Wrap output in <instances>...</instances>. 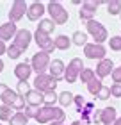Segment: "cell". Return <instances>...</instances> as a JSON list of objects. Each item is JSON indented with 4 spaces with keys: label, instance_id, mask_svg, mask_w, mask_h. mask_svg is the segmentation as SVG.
Wrapping results in <instances>:
<instances>
[{
    "label": "cell",
    "instance_id": "obj_1",
    "mask_svg": "<svg viewBox=\"0 0 121 125\" xmlns=\"http://www.w3.org/2000/svg\"><path fill=\"white\" fill-rule=\"evenodd\" d=\"M47 13L50 14V20L55 25H64L70 20V13L62 7L61 2H48L47 4Z\"/></svg>",
    "mask_w": 121,
    "mask_h": 125
},
{
    "label": "cell",
    "instance_id": "obj_2",
    "mask_svg": "<svg viewBox=\"0 0 121 125\" xmlns=\"http://www.w3.org/2000/svg\"><path fill=\"white\" fill-rule=\"evenodd\" d=\"M85 29H87V34H91V38L94 39L96 45H103V41L109 39V32L105 29V25L100 23L98 20H91L85 23Z\"/></svg>",
    "mask_w": 121,
    "mask_h": 125
},
{
    "label": "cell",
    "instance_id": "obj_3",
    "mask_svg": "<svg viewBox=\"0 0 121 125\" xmlns=\"http://www.w3.org/2000/svg\"><path fill=\"white\" fill-rule=\"evenodd\" d=\"M50 54L47 52H43V50H39L37 54H34L32 55V59H30V66H32V72H36L37 75H41V73H47L48 70V66H50Z\"/></svg>",
    "mask_w": 121,
    "mask_h": 125
},
{
    "label": "cell",
    "instance_id": "obj_4",
    "mask_svg": "<svg viewBox=\"0 0 121 125\" xmlns=\"http://www.w3.org/2000/svg\"><path fill=\"white\" fill-rule=\"evenodd\" d=\"M57 79H54L50 73H41V75H36L34 79V89L41 93H47V91H55L57 88Z\"/></svg>",
    "mask_w": 121,
    "mask_h": 125
},
{
    "label": "cell",
    "instance_id": "obj_5",
    "mask_svg": "<svg viewBox=\"0 0 121 125\" xmlns=\"http://www.w3.org/2000/svg\"><path fill=\"white\" fill-rule=\"evenodd\" d=\"M84 68H85V66H84L82 59H80V57H73L70 62H68V66H66L64 81H66V82H70V84L77 82V81H78V77H80V72H82Z\"/></svg>",
    "mask_w": 121,
    "mask_h": 125
},
{
    "label": "cell",
    "instance_id": "obj_6",
    "mask_svg": "<svg viewBox=\"0 0 121 125\" xmlns=\"http://www.w3.org/2000/svg\"><path fill=\"white\" fill-rule=\"evenodd\" d=\"M100 4L102 2H94V0H87V2H84L82 7H80V11H78L80 20H84L85 23L91 21V20H94L96 11H98V7H100Z\"/></svg>",
    "mask_w": 121,
    "mask_h": 125
},
{
    "label": "cell",
    "instance_id": "obj_7",
    "mask_svg": "<svg viewBox=\"0 0 121 125\" xmlns=\"http://www.w3.org/2000/svg\"><path fill=\"white\" fill-rule=\"evenodd\" d=\"M34 41L37 43V47L43 50V52H47V54H52L55 50V45H54V39H52L48 34H45L41 31H37L34 32Z\"/></svg>",
    "mask_w": 121,
    "mask_h": 125
},
{
    "label": "cell",
    "instance_id": "obj_8",
    "mask_svg": "<svg viewBox=\"0 0 121 125\" xmlns=\"http://www.w3.org/2000/svg\"><path fill=\"white\" fill-rule=\"evenodd\" d=\"M27 9H28V5L23 2V0H14L13 5H11V11H9V21L18 23V21L27 14Z\"/></svg>",
    "mask_w": 121,
    "mask_h": 125
},
{
    "label": "cell",
    "instance_id": "obj_9",
    "mask_svg": "<svg viewBox=\"0 0 121 125\" xmlns=\"http://www.w3.org/2000/svg\"><path fill=\"white\" fill-rule=\"evenodd\" d=\"M84 54H85V57H87V59H98V61H102V59H105L107 48L103 47V45H96L93 41V43H87L84 47Z\"/></svg>",
    "mask_w": 121,
    "mask_h": 125
},
{
    "label": "cell",
    "instance_id": "obj_10",
    "mask_svg": "<svg viewBox=\"0 0 121 125\" xmlns=\"http://www.w3.org/2000/svg\"><path fill=\"white\" fill-rule=\"evenodd\" d=\"M32 38H34V34L28 31V29H18V32H16V36H14V45L16 47H20L21 50H25L28 48V45H30V41H32Z\"/></svg>",
    "mask_w": 121,
    "mask_h": 125
},
{
    "label": "cell",
    "instance_id": "obj_11",
    "mask_svg": "<svg viewBox=\"0 0 121 125\" xmlns=\"http://www.w3.org/2000/svg\"><path fill=\"white\" fill-rule=\"evenodd\" d=\"M54 107H48V105H41L39 107V109L36 111V116H34L36 123L37 125H45V123H52L54 122Z\"/></svg>",
    "mask_w": 121,
    "mask_h": 125
},
{
    "label": "cell",
    "instance_id": "obj_12",
    "mask_svg": "<svg viewBox=\"0 0 121 125\" xmlns=\"http://www.w3.org/2000/svg\"><path fill=\"white\" fill-rule=\"evenodd\" d=\"M47 13V5L41 4V2H32L28 4V9H27V18L30 21H37V20H43V14Z\"/></svg>",
    "mask_w": 121,
    "mask_h": 125
},
{
    "label": "cell",
    "instance_id": "obj_13",
    "mask_svg": "<svg viewBox=\"0 0 121 125\" xmlns=\"http://www.w3.org/2000/svg\"><path fill=\"white\" fill-rule=\"evenodd\" d=\"M112 70H114V62H112V59H102V61H98V64H96V70H94V73H96V77L100 79H105V77H109L112 73Z\"/></svg>",
    "mask_w": 121,
    "mask_h": 125
},
{
    "label": "cell",
    "instance_id": "obj_14",
    "mask_svg": "<svg viewBox=\"0 0 121 125\" xmlns=\"http://www.w3.org/2000/svg\"><path fill=\"white\" fill-rule=\"evenodd\" d=\"M32 75V66H30V62H18L14 68V77L18 79V82H27L28 79H30Z\"/></svg>",
    "mask_w": 121,
    "mask_h": 125
},
{
    "label": "cell",
    "instance_id": "obj_15",
    "mask_svg": "<svg viewBox=\"0 0 121 125\" xmlns=\"http://www.w3.org/2000/svg\"><path fill=\"white\" fill-rule=\"evenodd\" d=\"M64 72H66V64L62 59H54L48 66V73L57 81H62L64 79Z\"/></svg>",
    "mask_w": 121,
    "mask_h": 125
},
{
    "label": "cell",
    "instance_id": "obj_16",
    "mask_svg": "<svg viewBox=\"0 0 121 125\" xmlns=\"http://www.w3.org/2000/svg\"><path fill=\"white\" fill-rule=\"evenodd\" d=\"M16 32H18V27L13 21H7V23L0 25V41H9V39H14Z\"/></svg>",
    "mask_w": 121,
    "mask_h": 125
},
{
    "label": "cell",
    "instance_id": "obj_17",
    "mask_svg": "<svg viewBox=\"0 0 121 125\" xmlns=\"http://www.w3.org/2000/svg\"><path fill=\"white\" fill-rule=\"evenodd\" d=\"M25 100H27V105H32L37 109L45 104V93L37 91V89H30V93L25 96Z\"/></svg>",
    "mask_w": 121,
    "mask_h": 125
},
{
    "label": "cell",
    "instance_id": "obj_18",
    "mask_svg": "<svg viewBox=\"0 0 121 125\" xmlns=\"http://www.w3.org/2000/svg\"><path fill=\"white\" fill-rule=\"evenodd\" d=\"M118 120V113H116V107L109 105L105 109H102V123L103 125H114Z\"/></svg>",
    "mask_w": 121,
    "mask_h": 125
},
{
    "label": "cell",
    "instance_id": "obj_19",
    "mask_svg": "<svg viewBox=\"0 0 121 125\" xmlns=\"http://www.w3.org/2000/svg\"><path fill=\"white\" fill-rule=\"evenodd\" d=\"M54 45H55V50H68L71 47V38H68L66 34H59L54 39Z\"/></svg>",
    "mask_w": 121,
    "mask_h": 125
},
{
    "label": "cell",
    "instance_id": "obj_20",
    "mask_svg": "<svg viewBox=\"0 0 121 125\" xmlns=\"http://www.w3.org/2000/svg\"><path fill=\"white\" fill-rule=\"evenodd\" d=\"M71 43L77 45V47H85V45H87V32L75 31L73 36H71Z\"/></svg>",
    "mask_w": 121,
    "mask_h": 125
},
{
    "label": "cell",
    "instance_id": "obj_21",
    "mask_svg": "<svg viewBox=\"0 0 121 125\" xmlns=\"http://www.w3.org/2000/svg\"><path fill=\"white\" fill-rule=\"evenodd\" d=\"M54 29H55V23L52 21L50 18H43V20H39V25H37V31H41V32H45V34H50L54 32Z\"/></svg>",
    "mask_w": 121,
    "mask_h": 125
},
{
    "label": "cell",
    "instance_id": "obj_22",
    "mask_svg": "<svg viewBox=\"0 0 121 125\" xmlns=\"http://www.w3.org/2000/svg\"><path fill=\"white\" fill-rule=\"evenodd\" d=\"M28 122H30V120H28V118L25 116V113H23V111L14 113V115H13V118L9 120V123H11V125H30Z\"/></svg>",
    "mask_w": 121,
    "mask_h": 125
},
{
    "label": "cell",
    "instance_id": "obj_23",
    "mask_svg": "<svg viewBox=\"0 0 121 125\" xmlns=\"http://www.w3.org/2000/svg\"><path fill=\"white\" fill-rule=\"evenodd\" d=\"M107 13L111 16L121 14V0H111V2H107Z\"/></svg>",
    "mask_w": 121,
    "mask_h": 125
},
{
    "label": "cell",
    "instance_id": "obj_24",
    "mask_svg": "<svg viewBox=\"0 0 121 125\" xmlns=\"http://www.w3.org/2000/svg\"><path fill=\"white\" fill-rule=\"evenodd\" d=\"M102 88H103V84H102V81H100L98 77H94L93 81L87 84V91H89L91 95H94V96L100 93V89H102Z\"/></svg>",
    "mask_w": 121,
    "mask_h": 125
},
{
    "label": "cell",
    "instance_id": "obj_25",
    "mask_svg": "<svg viewBox=\"0 0 121 125\" xmlns=\"http://www.w3.org/2000/svg\"><path fill=\"white\" fill-rule=\"evenodd\" d=\"M94 77H96V73H94L93 68H84V70L80 72V77H78V79H80V81H82L84 84H89Z\"/></svg>",
    "mask_w": 121,
    "mask_h": 125
},
{
    "label": "cell",
    "instance_id": "obj_26",
    "mask_svg": "<svg viewBox=\"0 0 121 125\" xmlns=\"http://www.w3.org/2000/svg\"><path fill=\"white\" fill-rule=\"evenodd\" d=\"M73 93H70V91H62V93H59V104H61V107H68L70 104H73Z\"/></svg>",
    "mask_w": 121,
    "mask_h": 125
},
{
    "label": "cell",
    "instance_id": "obj_27",
    "mask_svg": "<svg viewBox=\"0 0 121 125\" xmlns=\"http://www.w3.org/2000/svg\"><path fill=\"white\" fill-rule=\"evenodd\" d=\"M16 96H18V93H16V91H13V89L9 88V91L5 93V95H4L0 100H2V104H4V105H9V107H13L14 100H16Z\"/></svg>",
    "mask_w": 121,
    "mask_h": 125
},
{
    "label": "cell",
    "instance_id": "obj_28",
    "mask_svg": "<svg viewBox=\"0 0 121 125\" xmlns=\"http://www.w3.org/2000/svg\"><path fill=\"white\" fill-rule=\"evenodd\" d=\"M13 107H9V105H0V122H9L11 118H13V115L14 113L11 111Z\"/></svg>",
    "mask_w": 121,
    "mask_h": 125
},
{
    "label": "cell",
    "instance_id": "obj_29",
    "mask_svg": "<svg viewBox=\"0 0 121 125\" xmlns=\"http://www.w3.org/2000/svg\"><path fill=\"white\" fill-rule=\"evenodd\" d=\"M21 54H23V50H21L20 47H16L14 43H11L9 47H7V57L9 59H18Z\"/></svg>",
    "mask_w": 121,
    "mask_h": 125
},
{
    "label": "cell",
    "instance_id": "obj_30",
    "mask_svg": "<svg viewBox=\"0 0 121 125\" xmlns=\"http://www.w3.org/2000/svg\"><path fill=\"white\" fill-rule=\"evenodd\" d=\"M55 102H59V95H57L55 91H47V93H45V104L43 105L54 107Z\"/></svg>",
    "mask_w": 121,
    "mask_h": 125
},
{
    "label": "cell",
    "instance_id": "obj_31",
    "mask_svg": "<svg viewBox=\"0 0 121 125\" xmlns=\"http://www.w3.org/2000/svg\"><path fill=\"white\" fill-rule=\"evenodd\" d=\"M30 89H32V88H30V84H28V81H27V82H18V86H16V93L25 98V96L30 93Z\"/></svg>",
    "mask_w": 121,
    "mask_h": 125
},
{
    "label": "cell",
    "instance_id": "obj_32",
    "mask_svg": "<svg viewBox=\"0 0 121 125\" xmlns=\"http://www.w3.org/2000/svg\"><path fill=\"white\" fill-rule=\"evenodd\" d=\"M64 120H66V113L62 111V107H54V122L62 125Z\"/></svg>",
    "mask_w": 121,
    "mask_h": 125
},
{
    "label": "cell",
    "instance_id": "obj_33",
    "mask_svg": "<svg viewBox=\"0 0 121 125\" xmlns=\"http://www.w3.org/2000/svg\"><path fill=\"white\" fill-rule=\"evenodd\" d=\"M109 47L114 52H121V36H112L109 39Z\"/></svg>",
    "mask_w": 121,
    "mask_h": 125
},
{
    "label": "cell",
    "instance_id": "obj_34",
    "mask_svg": "<svg viewBox=\"0 0 121 125\" xmlns=\"http://www.w3.org/2000/svg\"><path fill=\"white\" fill-rule=\"evenodd\" d=\"M73 104L77 105V111L80 113V111L84 109V105L87 104V102H85V98H84L82 95H75V96H73Z\"/></svg>",
    "mask_w": 121,
    "mask_h": 125
},
{
    "label": "cell",
    "instance_id": "obj_35",
    "mask_svg": "<svg viewBox=\"0 0 121 125\" xmlns=\"http://www.w3.org/2000/svg\"><path fill=\"white\" fill-rule=\"evenodd\" d=\"M96 96H98V98H100V100H107V98H109V96H112V95H111V88H107V86H103V88L100 89V93H98Z\"/></svg>",
    "mask_w": 121,
    "mask_h": 125
},
{
    "label": "cell",
    "instance_id": "obj_36",
    "mask_svg": "<svg viewBox=\"0 0 121 125\" xmlns=\"http://www.w3.org/2000/svg\"><path fill=\"white\" fill-rule=\"evenodd\" d=\"M111 95L116 96V98H121V82H119V84L114 82L112 86H111Z\"/></svg>",
    "mask_w": 121,
    "mask_h": 125
},
{
    "label": "cell",
    "instance_id": "obj_37",
    "mask_svg": "<svg viewBox=\"0 0 121 125\" xmlns=\"http://www.w3.org/2000/svg\"><path fill=\"white\" fill-rule=\"evenodd\" d=\"M111 77H112V81L116 82V84H119V82H121V66L114 68L112 73H111Z\"/></svg>",
    "mask_w": 121,
    "mask_h": 125
},
{
    "label": "cell",
    "instance_id": "obj_38",
    "mask_svg": "<svg viewBox=\"0 0 121 125\" xmlns=\"http://www.w3.org/2000/svg\"><path fill=\"white\" fill-rule=\"evenodd\" d=\"M37 109H39V107H37ZM36 107H32V105H25V109H23V113H25V116L28 118V120H30V118H34V116H36Z\"/></svg>",
    "mask_w": 121,
    "mask_h": 125
},
{
    "label": "cell",
    "instance_id": "obj_39",
    "mask_svg": "<svg viewBox=\"0 0 121 125\" xmlns=\"http://www.w3.org/2000/svg\"><path fill=\"white\" fill-rule=\"evenodd\" d=\"M91 122H102V111H98V109H94L93 111V115H91Z\"/></svg>",
    "mask_w": 121,
    "mask_h": 125
},
{
    "label": "cell",
    "instance_id": "obj_40",
    "mask_svg": "<svg viewBox=\"0 0 121 125\" xmlns=\"http://www.w3.org/2000/svg\"><path fill=\"white\" fill-rule=\"evenodd\" d=\"M7 91H9V86H7V84H4V82H0V98H2Z\"/></svg>",
    "mask_w": 121,
    "mask_h": 125
},
{
    "label": "cell",
    "instance_id": "obj_41",
    "mask_svg": "<svg viewBox=\"0 0 121 125\" xmlns=\"http://www.w3.org/2000/svg\"><path fill=\"white\" fill-rule=\"evenodd\" d=\"M4 54H7V47H5L4 41H0V57H2Z\"/></svg>",
    "mask_w": 121,
    "mask_h": 125
},
{
    "label": "cell",
    "instance_id": "obj_42",
    "mask_svg": "<svg viewBox=\"0 0 121 125\" xmlns=\"http://www.w3.org/2000/svg\"><path fill=\"white\" fill-rule=\"evenodd\" d=\"M2 72H4V61L0 59V73H2Z\"/></svg>",
    "mask_w": 121,
    "mask_h": 125
},
{
    "label": "cell",
    "instance_id": "obj_43",
    "mask_svg": "<svg viewBox=\"0 0 121 125\" xmlns=\"http://www.w3.org/2000/svg\"><path fill=\"white\" fill-rule=\"evenodd\" d=\"M114 125H121V116H118V120H116V123Z\"/></svg>",
    "mask_w": 121,
    "mask_h": 125
},
{
    "label": "cell",
    "instance_id": "obj_44",
    "mask_svg": "<svg viewBox=\"0 0 121 125\" xmlns=\"http://www.w3.org/2000/svg\"><path fill=\"white\" fill-rule=\"evenodd\" d=\"M71 125H82V123H80V120H77V122H73Z\"/></svg>",
    "mask_w": 121,
    "mask_h": 125
},
{
    "label": "cell",
    "instance_id": "obj_45",
    "mask_svg": "<svg viewBox=\"0 0 121 125\" xmlns=\"http://www.w3.org/2000/svg\"><path fill=\"white\" fill-rule=\"evenodd\" d=\"M48 125H61V123H55V122H52V123H48Z\"/></svg>",
    "mask_w": 121,
    "mask_h": 125
},
{
    "label": "cell",
    "instance_id": "obj_46",
    "mask_svg": "<svg viewBox=\"0 0 121 125\" xmlns=\"http://www.w3.org/2000/svg\"><path fill=\"white\" fill-rule=\"evenodd\" d=\"M62 125H66V123H62Z\"/></svg>",
    "mask_w": 121,
    "mask_h": 125
},
{
    "label": "cell",
    "instance_id": "obj_47",
    "mask_svg": "<svg viewBox=\"0 0 121 125\" xmlns=\"http://www.w3.org/2000/svg\"><path fill=\"white\" fill-rule=\"evenodd\" d=\"M119 18H121V14H119Z\"/></svg>",
    "mask_w": 121,
    "mask_h": 125
},
{
    "label": "cell",
    "instance_id": "obj_48",
    "mask_svg": "<svg viewBox=\"0 0 121 125\" xmlns=\"http://www.w3.org/2000/svg\"><path fill=\"white\" fill-rule=\"evenodd\" d=\"M119 36H121V34H119Z\"/></svg>",
    "mask_w": 121,
    "mask_h": 125
},
{
    "label": "cell",
    "instance_id": "obj_49",
    "mask_svg": "<svg viewBox=\"0 0 121 125\" xmlns=\"http://www.w3.org/2000/svg\"><path fill=\"white\" fill-rule=\"evenodd\" d=\"M0 125H2V123H0Z\"/></svg>",
    "mask_w": 121,
    "mask_h": 125
}]
</instances>
